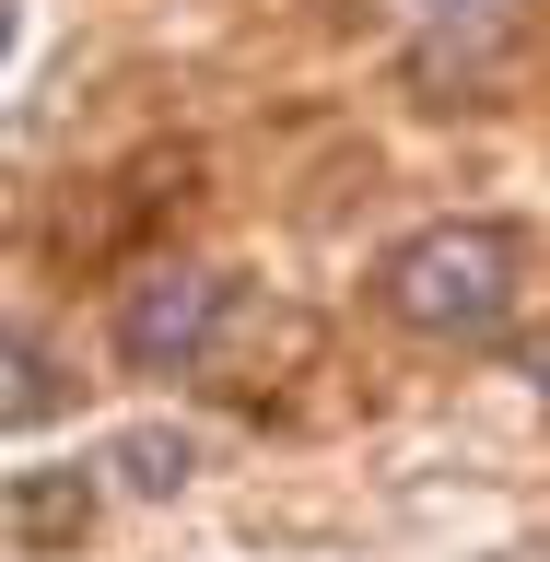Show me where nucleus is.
Listing matches in <instances>:
<instances>
[{
  "mask_svg": "<svg viewBox=\"0 0 550 562\" xmlns=\"http://www.w3.org/2000/svg\"><path fill=\"white\" fill-rule=\"evenodd\" d=\"M516 281H527V246L516 223H422V235L386 246L375 270V305L399 316V328H422V340H492L504 316H516Z\"/></svg>",
  "mask_w": 550,
  "mask_h": 562,
  "instance_id": "obj_1",
  "label": "nucleus"
},
{
  "mask_svg": "<svg viewBox=\"0 0 550 562\" xmlns=\"http://www.w3.org/2000/svg\"><path fill=\"white\" fill-rule=\"evenodd\" d=\"M223 328V270H141L117 293V363L130 375H188Z\"/></svg>",
  "mask_w": 550,
  "mask_h": 562,
  "instance_id": "obj_2",
  "label": "nucleus"
},
{
  "mask_svg": "<svg viewBox=\"0 0 550 562\" xmlns=\"http://www.w3.org/2000/svg\"><path fill=\"white\" fill-rule=\"evenodd\" d=\"M0 516L24 527V539H82L94 527V469H24V481L0 492Z\"/></svg>",
  "mask_w": 550,
  "mask_h": 562,
  "instance_id": "obj_3",
  "label": "nucleus"
},
{
  "mask_svg": "<svg viewBox=\"0 0 550 562\" xmlns=\"http://www.w3.org/2000/svg\"><path fill=\"white\" fill-rule=\"evenodd\" d=\"M117 469H130V492H188V469H200V446L188 434H117Z\"/></svg>",
  "mask_w": 550,
  "mask_h": 562,
  "instance_id": "obj_4",
  "label": "nucleus"
},
{
  "mask_svg": "<svg viewBox=\"0 0 550 562\" xmlns=\"http://www.w3.org/2000/svg\"><path fill=\"white\" fill-rule=\"evenodd\" d=\"M47 411H59L47 351H35V340H0V422H47Z\"/></svg>",
  "mask_w": 550,
  "mask_h": 562,
  "instance_id": "obj_5",
  "label": "nucleus"
},
{
  "mask_svg": "<svg viewBox=\"0 0 550 562\" xmlns=\"http://www.w3.org/2000/svg\"><path fill=\"white\" fill-rule=\"evenodd\" d=\"M12 35H24V24H12V0H0V59H12Z\"/></svg>",
  "mask_w": 550,
  "mask_h": 562,
  "instance_id": "obj_6",
  "label": "nucleus"
},
{
  "mask_svg": "<svg viewBox=\"0 0 550 562\" xmlns=\"http://www.w3.org/2000/svg\"><path fill=\"white\" fill-rule=\"evenodd\" d=\"M539 398H550V340H539Z\"/></svg>",
  "mask_w": 550,
  "mask_h": 562,
  "instance_id": "obj_7",
  "label": "nucleus"
},
{
  "mask_svg": "<svg viewBox=\"0 0 550 562\" xmlns=\"http://www.w3.org/2000/svg\"><path fill=\"white\" fill-rule=\"evenodd\" d=\"M446 12H457V0H446Z\"/></svg>",
  "mask_w": 550,
  "mask_h": 562,
  "instance_id": "obj_8",
  "label": "nucleus"
}]
</instances>
